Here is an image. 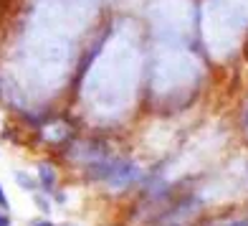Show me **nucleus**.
<instances>
[{"label":"nucleus","mask_w":248,"mask_h":226,"mask_svg":"<svg viewBox=\"0 0 248 226\" xmlns=\"http://www.w3.org/2000/svg\"><path fill=\"white\" fill-rule=\"evenodd\" d=\"M38 226H51V224H48V221H43V224H38Z\"/></svg>","instance_id":"obj_6"},{"label":"nucleus","mask_w":248,"mask_h":226,"mask_svg":"<svg viewBox=\"0 0 248 226\" xmlns=\"http://www.w3.org/2000/svg\"><path fill=\"white\" fill-rule=\"evenodd\" d=\"M0 206H8V198H5V193H3V188H0Z\"/></svg>","instance_id":"obj_4"},{"label":"nucleus","mask_w":248,"mask_h":226,"mask_svg":"<svg viewBox=\"0 0 248 226\" xmlns=\"http://www.w3.org/2000/svg\"><path fill=\"white\" fill-rule=\"evenodd\" d=\"M137 175H140L137 165L129 163V160H122V163H111V171H109L107 178L114 188H124V186H129Z\"/></svg>","instance_id":"obj_1"},{"label":"nucleus","mask_w":248,"mask_h":226,"mask_svg":"<svg viewBox=\"0 0 248 226\" xmlns=\"http://www.w3.org/2000/svg\"><path fill=\"white\" fill-rule=\"evenodd\" d=\"M231 226H248V221H241V224H231Z\"/></svg>","instance_id":"obj_5"},{"label":"nucleus","mask_w":248,"mask_h":226,"mask_svg":"<svg viewBox=\"0 0 248 226\" xmlns=\"http://www.w3.org/2000/svg\"><path fill=\"white\" fill-rule=\"evenodd\" d=\"M10 224V219L5 216V213H0V226H8Z\"/></svg>","instance_id":"obj_3"},{"label":"nucleus","mask_w":248,"mask_h":226,"mask_svg":"<svg viewBox=\"0 0 248 226\" xmlns=\"http://www.w3.org/2000/svg\"><path fill=\"white\" fill-rule=\"evenodd\" d=\"M38 173H41V180H43V186H53V178H56V173H53V168L51 165H46V163H41L38 165Z\"/></svg>","instance_id":"obj_2"}]
</instances>
